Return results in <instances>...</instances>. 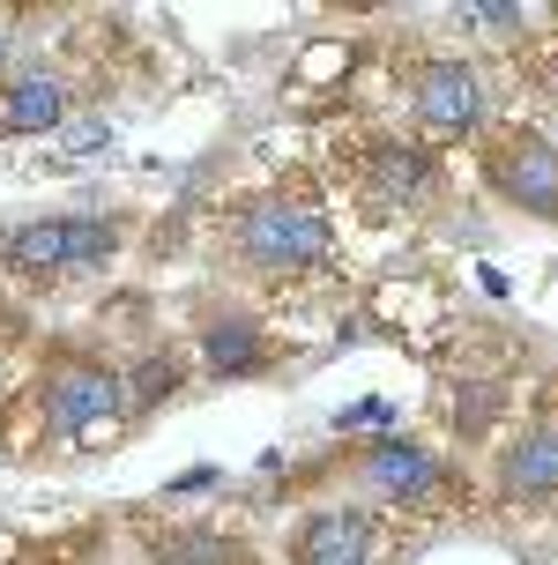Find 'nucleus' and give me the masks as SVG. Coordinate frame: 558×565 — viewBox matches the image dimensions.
Returning a JSON list of instances; mask_svg holds the SVG:
<instances>
[{
  "label": "nucleus",
  "mask_w": 558,
  "mask_h": 565,
  "mask_svg": "<svg viewBox=\"0 0 558 565\" xmlns=\"http://www.w3.org/2000/svg\"><path fill=\"white\" fill-rule=\"evenodd\" d=\"M223 246L261 282H306L335 260V216L313 186H261L231 209Z\"/></svg>",
  "instance_id": "obj_1"
},
{
  "label": "nucleus",
  "mask_w": 558,
  "mask_h": 565,
  "mask_svg": "<svg viewBox=\"0 0 558 565\" xmlns=\"http://www.w3.org/2000/svg\"><path fill=\"white\" fill-rule=\"evenodd\" d=\"M127 417V372L90 350H60L38 380V431L53 447H90Z\"/></svg>",
  "instance_id": "obj_2"
},
{
  "label": "nucleus",
  "mask_w": 558,
  "mask_h": 565,
  "mask_svg": "<svg viewBox=\"0 0 558 565\" xmlns=\"http://www.w3.org/2000/svg\"><path fill=\"white\" fill-rule=\"evenodd\" d=\"M350 194H358L372 216H394V224L440 209V157H432V141L394 135V127L365 135L358 157H350Z\"/></svg>",
  "instance_id": "obj_3"
},
{
  "label": "nucleus",
  "mask_w": 558,
  "mask_h": 565,
  "mask_svg": "<svg viewBox=\"0 0 558 565\" xmlns=\"http://www.w3.org/2000/svg\"><path fill=\"white\" fill-rule=\"evenodd\" d=\"M476 171H484V186H492L514 216L558 224V141L544 135V127H522V119L484 127V141H476Z\"/></svg>",
  "instance_id": "obj_4"
},
{
  "label": "nucleus",
  "mask_w": 558,
  "mask_h": 565,
  "mask_svg": "<svg viewBox=\"0 0 558 565\" xmlns=\"http://www.w3.org/2000/svg\"><path fill=\"white\" fill-rule=\"evenodd\" d=\"M358 483L380 507H402V513H446L462 499V477H454L432 447L402 439V431H388V439H372V447L358 454Z\"/></svg>",
  "instance_id": "obj_5"
},
{
  "label": "nucleus",
  "mask_w": 558,
  "mask_h": 565,
  "mask_svg": "<svg viewBox=\"0 0 558 565\" xmlns=\"http://www.w3.org/2000/svg\"><path fill=\"white\" fill-rule=\"evenodd\" d=\"M410 119H418V141H484V75L470 60H418L410 75Z\"/></svg>",
  "instance_id": "obj_6"
},
{
  "label": "nucleus",
  "mask_w": 558,
  "mask_h": 565,
  "mask_svg": "<svg viewBox=\"0 0 558 565\" xmlns=\"http://www.w3.org/2000/svg\"><path fill=\"white\" fill-rule=\"evenodd\" d=\"M492 507H506V513L558 507V417L522 424V431L492 454Z\"/></svg>",
  "instance_id": "obj_7"
},
{
  "label": "nucleus",
  "mask_w": 558,
  "mask_h": 565,
  "mask_svg": "<svg viewBox=\"0 0 558 565\" xmlns=\"http://www.w3.org/2000/svg\"><path fill=\"white\" fill-rule=\"evenodd\" d=\"M194 350H201V372L209 380H261L269 372V328L253 306H231V298H209L194 312Z\"/></svg>",
  "instance_id": "obj_8"
},
{
  "label": "nucleus",
  "mask_w": 558,
  "mask_h": 565,
  "mask_svg": "<svg viewBox=\"0 0 558 565\" xmlns=\"http://www.w3.org/2000/svg\"><path fill=\"white\" fill-rule=\"evenodd\" d=\"M372 558H380V521L365 507H313L283 543V565H372Z\"/></svg>",
  "instance_id": "obj_9"
},
{
  "label": "nucleus",
  "mask_w": 558,
  "mask_h": 565,
  "mask_svg": "<svg viewBox=\"0 0 558 565\" xmlns=\"http://www.w3.org/2000/svg\"><path fill=\"white\" fill-rule=\"evenodd\" d=\"M67 119V83L53 67H15L0 83V135H60Z\"/></svg>",
  "instance_id": "obj_10"
},
{
  "label": "nucleus",
  "mask_w": 558,
  "mask_h": 565,
  "mask_svg": "<svg viewBox=\"0 0 558 565\" xmlns=\"http://www.w3.org/2000/svg\"><path fill=\"white\" fill-rule=\"evenodd\" d=\"M0 260H8L15 276H30V282L75 276V260H67V216H30V224H15L8 238H0Z\"/></svg>",
  "instance_id": "obj_11"
},
{
  "label": "nucleus",
  "mask_w": 558,
  "mask_h": 565,
  "mask_svg": "<svg viewBox=\"0 0 558 565\" xmlns=\"http://www.w3.org/2000/svg\"><path fill=\"white\" fill-rule=\"evenodd\" d=\"M149 565H253V558L231 529L179 521V529H157V536H149Z\"/></svg>",
  "instance_id": "obj_12"
},
{
  "label": "nucleus",
  "mask_w": 558,
  "mask_h": 565,
  "mask_svg": "<svg viewBox=\"0 0 558 565\" xmlns=\"http://www.w3.org/2000/svg\"><path fill=\"white\" fill-rule=\"evenodd\" d=\"M506 417V380H492V372H462V380H446V431L454 439H492Z\"/></svg>",
  "instance_id": "obj_13"
},
{
  "label": "nucleus",
  "mask_w": 558,
  "mask_h": 565,
  "mask_svg": "<svg viewBox=\"0 0 558 565\" xmlns=\"http://www.w3.org/2000/svg\"><path fill=\"white\" fill-rule=\"evenodd\" d=\"M119 372H127V417H149L157 402H171L187 387V358L179 350H141L135 365H119Z\"/></svg>",
  "instance_id": "obj_14"
},
{
  "label": "nucleus",
  "mask_w": 558,
  "mask_h": 565,
  "mask_svg": "<svg viewBox=\"0 0 558 565\" xmlns=\"http://www.w3.org/2000/svg\"><path fill=\"white\" fill-rule=\"evenodd\" d=\"M462 15H470L476 30H514L522 23V8H506V0H484V8H462Z\"/></svg>",
  "instance_id": "obj_15"
},
{
  "label": "nucleus",
  "mask_w": 558,
  "mask_h": 565,
  "mask_svg": "<svg viewBox=\"0 0 558 565\" xmlns=\"http://www.w3.org/2000/svg\"><path fill=\"white\" fill-rule=\"evenodd\" d=\"M209 483H217V469H187V477L165 483V499H194V491H209Z\"/></svg>",
  "instance_id": "obj_16"
},
{
  "label": "nucleus",
  "mask_w": 558,
  "mask_h": 565,
  "mask_svg": "<svg viewBox=\"0 0 558 565\" xmlns=\"http://www.w3.org/2000/svg\"><path fill=\"white\" fill-rule=\"evenodd\" d=\"M0 60H8V45H0ZM0 83H8V75H0Z\"/></svg>",
  "instance_id": "obj_17"
}]
</instances>
